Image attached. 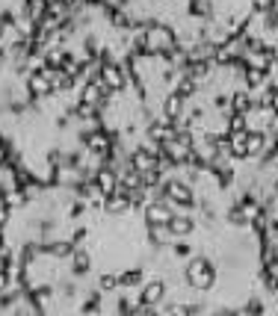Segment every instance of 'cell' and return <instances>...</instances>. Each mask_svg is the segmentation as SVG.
Masks as SVG:
<instances>
[{"instance_id": "6da1fadb", "label": "cell", "mask_w": 278, "mask_h": 316, "mask_svg": "<svg viewBox=\"0 0 278 316\" xmlns=\"http://www.w3.org/2000/svg\"><path fill=\"white\" fill-rule=\"evenodd\" d=\"M187 281L193 284V287H198V290L213 287V281H216V272H213V266H210V260H205V257L190 260V263H187Z\"/></svg>"}, {"instance_id": "7a4b0ae2", "label": "cell", "mask_w": 278, "mask_h": 316, "mask_svg": "<svg viewBox=\"0 0 278 316\" xmlns=\"http://www.w3.org/2000/svg\"><path fill=\"white\" fill-rule=\"evenodd\" d=\"M163 189H166V198L172 204H178V207H190L193 204V189L187 187V183H181V180H169Z\"/></svg>"}, {"instance_id": "3957f363", "label": "cell", "mask_w": 278, "mask_h": 316, "mask_svg": "<svg viewBox=\"0 0 278 316\" xmlns=\"http://www.w3.org/2000/svg\"><path fill=\"white\" fill-rule=\"evenodd\" d=\"M166 228H169V234H175V236H187V234H193V219L183 216V213H172V219L166 222Z\"/></svg>"}, {"instance_id": "277c9868", "label": "cell", "mask_w": 278, "mask_h": 316, "mask_svg": "<svg viewBox=\"0 0 278 316\" xmlns=\"http://www.w3.org/2000/svg\"><path fill=\"white\" fill-rule=\"evenodd\" d=\"M172 219V213L163 207V204H148V210H145V222L148 228H160V225H166Z\"/></svg>"}, {"instance_id": "5b68a950", "label": "cell", "mask_w": 278, "mask_h": 316, "mask_svg": "<svg viewBox=\"0 0 278 316\" xmlns=\"http://www.w3.org/2000/svg\"><path fill=\"white\" fill-rule=\"evenodd\" d=\"M166 293V284L163 281H148V287L142 290V305H157Z\"/></svg>"}, {"instance_id": "8992f818", "label": "cell", "mask_w": 278, "mask_h": 316, "mask_svg": "<svg viewBox=\"0 0 278 316\" xmlns=\"http://www.w3.org/2000/svg\"><path fill=\"white\" fill-rule=\"evenodd\" d=\"M101 77H104V86H109V89H121L124 86V74L116 65H107V68L101 71Z\"/></svg>"}, {"instance_id": "52a82bcc", "label": "cell", "mask_w": 278, "mask_h": 316, "mask_svg": "<svg viewBox=\"0 0 278 316\" xmlns=\"http://www.w3.org/2000/svg\"><path fill=\"white\" fill-rule=\"evenodd\" d=\"M181 104H183V98H181L178 92L169 95V101H166V106H163V109H166V118H169V121L181 118Z\"/></svg>"}, {"instance_id": "ba28073f", "label": "cell", "mask_w": 278, "mask_h": 316, "mask_svg": "<svg viewBox=\"0 0 278 316\" xmlns=\"http://www.w3.org/2000/svg\"><path fill=\"white\" fill-rule=\"evenodd\" d=\"M95 183H98V189L101 192H116V175L113 172H98V177H95Z\"/></svg>"}, {"instance_id": "9c48e42d", "label": "cell", "mask_w": 278, "mask_h": 316, "mask_svg": "<svg viewBox=\"0 0 278 316\" xmlns=\"http://www.w3.org/2000/svg\"><path fill=\"white\" fill-rule=\"evenodd\" d=\"M151 139L172 142V139H175V130H172L169 124H154V127H151Z\"/></svg>"}, {"instance_id": "30bf717a", "label": "cell", "mask_w": 278, "mask_h": 316, "mask_svg": "<svg viewBox=\"0 0 278 316\" xmlns=\"http://www.w3.org/2000/svg\"><path fill=\"white\" fill-rule=\"evenodd\" d=\"M246 148H249V157L257 154L264 148V133H246Z\"/></svg>"}, {"instance_id": "8fae6325", "label": "cell", "mask_w": 278, "mask_h": 316, "mask_svg": "<svg viewBox=\"0 0 278 316\" xmlns=\"http://www.w3.org/2000/svg\"><path fill=\"white\" fill-rule=\"evenodd\" d=\"M142 281V272L139 269H131V272H124L119 278V287H136V284Z\"/></svg>"}, {"instance_id": "7c38bea8", "label": "cell", "mask_w": 278, "mask_h": 316, "mask_svg": "<svg viewBox=\"0 0 278 316\" xmlns=\"http://www.w3.org/2000/svg\"><path fill=\"white\" fill-rule=\"evenodd\" d=\"M89 269V254L86 251H77L74 254V272H86Z\"/></svg>"}, {"instance_id": "4fadbf2b", "label": "cell", "mask_w": 278, "mask_h": 316, "mask_svg": "<svg viewBox=\"0 0 278 316\" xmlns=\"http://www.w3.org/2000/svg\"><path fill=\"white\" fill-rule=\"evenodd\" d=\"M231 136H234V133H246V118H243V116H234V118H231Z\"/></svg>"}, {"instance_id": "5bb4252c", "label": "cell", "mask_w": 278, "mask_h": 316, "mask_svg": "<svg viewBox=\"0 0 278 316\" xmlns=\"http://www.w3.org/2000/svg\"><path fill=\"white\" fill-rule=\"evenodd\" d=\"M249 104H252V101H249V95H237V98H234V109H237L240 116L249 109Z\"/></svg>"}, {"instance_id": "9a60e30c", "label": "cell", "mask_w": 278, "mask_h": 316, "mask_svg": "<svg viewBox=\"0 0 278 316\" xmlns=\"http://www.w3.org/2000/svg\"><path fill=\"white\" fill-rule=\"evenodd\" d=\"M193 92H195V83L193 80H183L181 86H178V95H181V98H190Z\"/></svg>"}, {"instance_id": "2e32d148", "label": "cell", "mask_w": 278, "mask_h": 316, "mask_svg": "<svg viewBox=\"0 0 278 316\" xmlns=\"http://www.w3.org/2000/svg\"><path fill=\"white\" fill-rule=\"evenodd\" d=\"M246 219H249V216H246L243 210H231V216H228V222H231V225H243Z\"/></svg>"}, {"instance_id": "e0dca14e", "label": "cell", "mask_w": 278, "mask_h": 316, "mask_svg": "<svg viewBox=\"0 0 278 316\" xmlns=\"http://www.w3.org/2000/svg\"><path fill=\"white\" fill-rule=\"evenodd\" d=\"M113 287H119V278H113V275H104V278H101V290H113Z\"/></svg>"}, {"instance_id": "ac0fdd59", "label": "cell", "mask_w": 278, "mask_h": 316, "mask_svg": "<svg viewBox=\"0 0 278 316\" xmlns=\"http://www.w3.org/2000/svg\"><path fill=\"white\" fill-rule=\"evenodd\" d=\"M249 313H264V307H261V302H252V305H249Z\"/></svg>"}, {"instance_id": "d6986e66", "label": "cell", "mask_w": 278, "mask_h": 316, "mask_svg": "<svg viewBox=\"0 0 278 316\" xmlns=\"http://www.w3.org/2000/svg\"><path fill=\"white\" fill-rule=\"evenodd\" d=\"M275 228H278V225H275Z\"/></svg>"}]
</instances>
